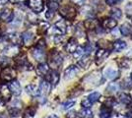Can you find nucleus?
Instances as JSON below:
<instances>
[{"label":"nucleus","mask_w":132,"mask_h":118,"mask_svg":"<svg viewBox=\"0 0 132 118\" xmlns=\"http://www.w3.org/2000/svg\"><path fill=\"white\" fill-rule=\"evenodd\" d=\"M17 76L16 69L10 66H5L0 72V79L4 82H10L12 80H15Z\"/></svg>","instance_id":"nucleus-1"},{"label":"nucleus","mask_w":132,"mask_h":118,"mask_svg":"<svg viewBox=\"0 0 132 118\" xmlns=\"http://www.w3.org/2000/svg\"><path fill=\"white\" fill-rule=\"evenodd\" d=\"M63 62V57L58 51L52 50L50 54V67H51L53 70L59 68Z\"/></svg>","instance_id":"nucleus-2"},{"label":"nucleus","mask_w":132,"mask_h":118,"mask_svg":"<svg viewBox=\"0 0 132 118\" xmlns=\"http://www.w3.org/2000/svg\"><path fill=\"white\" fill-rule=\"evenodd\" d=\"M2 51H3L4 56L7 57V58H15L20 53V47H19V45L10 44L7 45Z\"/></svg>","instance_id":"nucleus-3"},{"label":"nucleus","mask_w":132,"mask_h":118,"mask_svg":"<svg viewBox=\"0 0 132 118\" xmlns=\"http://www.w3.org/2000/svg\"><path fill=\"white\" fill-rule=\"evenodd\" d=\"M60 15L65 20H73L76 16V10L71 6H64L60 9Z\"/></svg>","instance_id":"nucleus-4"},{"label":"nucleus","mask_w":132,"mask_h":118,"mask_svg":"<svg viewBox=\"0 0 132 118\" xmlns=\"http://www.w3.org/2000/svg\"><path fill=\"white\" fill-rule=\"evenodd\" d=\"M28 6L35 13H40L44 7L43 0H28Z\"/></svg>","instance_id":"nucleus-5"},{"label":"nucleus","mask_w":132,"mask_h":118,"mask_svg":"<svg viewBox=\"0 0 132 118\" xmlns=\"http://www.w3.org/2000/svg\"><path fill=\"white\" fill-rule=\"evenodd\" d=\"M53 33L56 34V35H63L67 32V25L64 20H60L55 23V25L52 27Z\"/></svg>","instance_id":"nucleus-6"},{"label":"nucleus","mask_w":132,"mask_h":118,"mask_svg":"<svg viewBox=\"0 0 132 118\" xmlns=\"http://www.w3.org/2000/svg\"><path fill=\"white\" fill-rule=\"evenodd\" d=\"M45 77H46V81L50 83L52 87H55L56 85L58 84V82H59V73L56 71V70H52V71H50L48 73L45 75Z\"/></svg>","instance_id":"nucleus-7"},{"label":"nucleus","mask_w":132,"mask_h":118,"mask_svg":"<svg viewBox=\"0 0 132 118\" xmlns=\"http://www.w3.org/2000/svg\"><path fill=\"white\" fill-rule=\"evenodd\" d=\"M11 96H12V93L11 90H10V89H9V87H8V85L6 84L0 85V98L6 102V101H10Z\"/></svg>","instance_id":"nucleus-8"},{"label":"nucleus","mask_w":132,"mask_h":118,"mask_svg":"<svg viewBox=\"0 0 132 118\" xmlns=\"http://www.w3.org/2000/svg\"><path fill=\"white\" fill-rule=\"evenodd\" d=\"M16 65L20 70H23V71H31V70L34 69L33 65L28 61L27 58H20V59H17Z\"/></svg>","instance_id":"nucleus-9"},{"label":"nucleus","mask_w":132,"mask_h":118,"mask_svg":"<svg viewBox=\"0 0 132 118\" xmlns=\"http://www.w3.org/2000/svg\"><path fill=\"white\" fill-rule=\"evenodd\" d=\"M8 87H9L11 93L14 96H20V95H21V93H22V88H21V85H20V83H19L18 81H16V80L10 81Z\"/></svg>","instance_id":"nucleus-10"},{"label":"nucleus","mask_w":132,"mask_h":118,"mask_svg":"<svg viewBox=\"0 0 132 118\" xmlns=\"http://www.w3.org/2000/svg\"><path fill=\"white\" fill-rule=\"evenodd\" d=\"M44 50V49H43V48H39V47L36 46L31 50V54L37 61H44V58H45V53Z\"/></svg>","instance_id":"nucleus-11"},{"label":"nucleus","mask_w":132,"mask_h":118,"mask_svg":"<svg viewBox=\"0 0 132 118\" xmlns=\"http://www.w3.org/2000/svg\"><path fill=\"white\" fill-rule=\"evenodd\" d=\"M79 73V68L75 65H71L68 68H66L64 71V79L65 80H70V79L74 78L77 74Z\"/></svg>","instance_id":"nucleus-12"},{"label":"nucleus","mask_w":132,"mask_h":118,"mask_svg":"<svg viewBox=\"0 0 132 118\" xmlns=\"http://www.w3.org/2000/svg\"><path fill=\"white\" fill-rule=\"evenodd\" d=\"M5 39L7 40V42H10L12 44H16L18 45L21 41H22V39L19 34L15 33V32H12V33H8L6 34Z\"/></svg>","instance_id":"nucleus-13"},{"label":"nucleus","mask_w":132,"mask_h":118,"mask_svg":"<svg viewBox=\"0 0 132 118\" xmlns=\"http://www.w3.org/2000/svg\"><path fill=\"white\" fill-rule=\"evenodd\" d=\"M0 19L6 23H11L14 19V13L12 12L11 9L6 8L0 13Z\"/></svg>","instance_id":"nucleus-14"},{"label":"nucleus","mask_w":132,"mask_h":118,"mask_svg":"<svg viewBox=\"0 0 132 118\" xmlns=\"http://www.w3.org/2000/svg\"><path fill=\"white\" fill-rule=\"evenodd\" d=\"M39 89V96H46L50 94V89H51V85L46 80H44V81H42Z\"/></svg>","instance_id":"nucleus-15"},{"label":"nucleus","mask_w":132,"mask_h":118,"mask_svg":"<svg viewBox=\"0 0 132 118\" xmlns=\"http://www.w3.org/2000/svg\"><path fill=\"white\" fill-rule=\"evenodd\" d=\"M102 26L104 29H108V30H112L117 26V21L113 18H106L104 19L102 22Z\"/></svg>","instance_id":"nucleus-16"},{"label":"nucleus","mask_w":132,"mask_h":118,"mask_svg":"<svg viewBox=\"0 0 132 118\" xmlns=\"http://www.w3.org/2000/svg\"><path fill=\"white\" fill-rule=\"evenodd\" d=\"M34 34L31 32V31H26V32H24L22 34V37H21V39H22V41L23 43L25 45H30L32 44V42H33L34 40Z\"/></svg>","instance_id":"nucleus-17"},{"label":"nucleus","mask_w":132,"mask_h":118,"mask_svg":"<svg viewBox=\"0 0 132 118\" xmlns=\"http://www.w3.org/2000/svg\"><path fill=\"white\" fill-rule=\"evenodd\" d=\"M37 72L39 74V76L44 77L46 74L50 72V65L47 63H44V62L39 63L38 65V67H37Z\"/></svg>","instance_id":"nucleus-18"},{"label":"nucleus","mask_w":132,"mask_h":118,"mask_svg":"<svg viewBox=\"0 0 132 118\" xmlns=\"http://www.w3.org/2000/svg\"><path fill=\"white\" fill-rule=\"evenodd\" d=\"M77 47H78L77 40L74 39V38L69 39V40L67 41V43H66V45H65V49L68 53H73L74 51L76 50Z\"/></svg>","instance_id":"nucleus-19"},{"label":"nucleus","mask_w":132,"mask_h":118,"mask_svg":"<svg viewBox=\"0 0 132 118\" xmlns=\"http://www.w3.org/2000/svg\"><path fill=\"white\" fill-rule=\"evenodd\" d=\"M25 90L28 95L31 96H39V89L36 85H28L25 88Z\"/></svg>","instance_id":"nucleus-20"},{"label":"nucleus","mask_w":132,"mask_h":118,"mask_svg":"<svg viewBox=\"0 0 132 118\" xmlns=\"http://www.w3.org/2000/svg\"><path fill=\"white\" fill-rule=\"evenodd\" d=\"M110 52L105 50V49H99L96 53V62L97 64H100L101 62H103L106 57L109 56Z\"/></svg>","instance_id":"nucleus-21"},{"label":"nucleus","mask_w":132,"mask_h":118,"mask_svg":"<svg viewBox=\"0 0 132 118\" xmlns=\"http://www.w3.org/2000/svg\"><path fill=\"white\" fill-rule=\"evenodd\" d=\"M105 77L109 80H114L118 77V71L114 70L113 68H108L105 70Z\"/></svg>","instance_id":"nucleus-22"},{"label":"nucleus","mask_w":132,"mask_h":118,"mask_svg":"<svg viewBox=\"0 0 132 118\" xmlns=\"http://www.w3.org/2000/svg\"><path fill=\"white\" fill-rule=\"evenodd\" d=\"M112 47H113V50L114 51L119 52V51L123 50V49H125V48H126V42H125V41H123V40H121V39H117L116 41L113 42Z\"/></svg>","instance_id":"nucleus-23"},{"label":"nucleus","mask_w":132,"mask_h":118,"mask_svg":"<svg viewBox=\"0 0 132 118\" xmlns=\"http://www.w3.org/2000/svg\"><path fill=\"white\" fill-rule=\"evenodd\" d=\"M119 31H120V34H122V35H124V37H128L129 34H131V32H132L131 25H129L128 23H124V24L120 27Z\"/></svg>","instance_id":"nucleus-24"},{"label":"nucleus","mask_w":132,"mask_h":118,"mask_svg":"<svg viewBox=\"0 0 132 118\" xmlns=\"http://www.w3.org/2000/svg\"><path fill=\"white\" fill-rule=\"evenodd\" d=\"M80 118H93L94 114L90 108H83L79 111Z\"/></svg>","instance_id":"nucleus-25"},{"label":"nucleus","mask_w":132,"mask_h":118,"mask_svg":"<svg viewBox=\"0 0 132 118\" xmlns=\"http://www.w3.org/2000/svg\"><path fill=\"white\" fill-rule=\"evenodd\" d=\"M91 63V59L89 55H85L80 58V60L78 61V65L81 66L82 68H87Z\"/></svg>","instance_id":"nucleus-26"},{"label":"nucleus","mask_w":132,"mask_h":118,"mask_svg":"<svg viewBox=\"0 0 132 118\" xmlns=\"http://www.w3.org/2000/svg\"><path fill=\"white\" fill-rule=\"evenodd\" d=\"M48 29H50V24H48V23L44 22V21H42V22L39 23L38 32H39V34H44L45 32L48 31Z\"/></svg>","instance_id":"nucleus-27"},{"label":"nucleus","mask_w":132,"mask_h":118,"mask_svg":"<svg viewBox=\"0 0 132 118\" xmlns=\"http://www.w3.org/2000/svg\"><path fill=\"white\" fill-rule=\"evenodd\" d=\"M120 89V86L117 84V83H110L108 87H106V90L109 92V93H111V94H113V93H117L118 90Z\"/></svg>","instance_id":"nucleus-28"},{"label":"nucleus","mask_w":132,"mask_h":118,"mask_svg":"<svg viewBox=\"0 0 132 118\" xmlns=\"http://www.w3.org/2000/svg\"><path fill=\"white\" fill-rule=\"evenodd\" d=\"M110 16H111V18L116 19V21H117V20H119V19L122 17V12H121V10L118 9V8H113V9L110 11Z\"/></svg>","instance_id":"nucleus-29"},{"label":"nucleus","mask_w":132,"mask_h":118,"mask_svg":"<svg viewBox=\"0 0 132 118\" xmlns=\"http://www.w3.org/2000/svg\"><path fill=\"white\" fill-rule=\"evenodd\" d=\"M36 114V108L33 106L28 107L26 111L24 112V118H33Z\"/></svg>","instance_id":"nucleus-30"},{"label":"nucleus","mask_w":132,"mask_h":118,"mask_svg":"<svg viewBox=\"0 0 132 118\" xmlns=\"http://www.w3.org/2000/svg\"><path fill=\"white\" fill-rule=\"evenodd\" d=\"M101 118H110L111 117V110L108 107H103L101 112H100Z\"/></svg>","instance_id":"nucleus-31"},{"label":"nucleus","mask_w":132,"mask_h":118,"mask_svg":"<svg viewBox=\"0 0 132 118\" xmlns=\"http://www.w3.org/2000/svg\"><path fill=\"white\" fill-rule=\"evenodd\" d=\"M119 101H120L121 102H123V103H125V104H128V103H130L132 101V98L128 94L122 93V94L119 95Z\"/></svg>","instance_id":"nucleus-32"},{"label":"nucleus","mask_w":132,"mask_h":118,"mask_svg":"<svg viewBox=\"0 0 132 118\" xmlns=\"http://www.w3.org/2000/svg\"><path fill=\"white\" fill-rule=\"evenodd\" d=\"M84 25H85V27L87 29H95V28H97L98 22H97L95 19H88V20L85 21Z\"/></svg>","instance_id":"nucleus-33"},{"label":"nucleus","mask_w":132,"mask_h":118,"mask_svg":"<svg viewBox=\"0 0 132 118\" xmlns=\"http://www.w3.org/2000/svg\"><path fill=\"white\" fill-rule=\"evenodd\" d=\"M8 112H9V114L11 115L12 117H18L20 115V113H21V110H20L19 107L12 106L8 108Z\"/></svg>","instance_id":"nucleus-34"},{"label":"nucleus","mask_w":132,"mask_h":118,"mask_svg":"<svg viewBox=\"0 0 132 118\" xmlns=\"http://www.w3.org/2000/svg\"><path fill=\"white\" fill-rule=\"evenodd\" d=\"M48 9L51 10V11H56L58 8H59V5H58V1H56V0H50L48 1Z\"/></svg>","instance_id":"nucleus-35"},{"label":"nucleus","mask_w":132,"mask_h":118,"mask_svg":"<svg viewBox=\"0 0 132 118\" xmlns=\"http://www.w3.org/2000/svg\"><path fill=\"white\" fill-rule=\"evenodd\" d=\"M73 54H74V57H75V58L80 59V58L85 54V49H84V47H77L76 50L73 52Z\"/></svg>","instance_id":"nucleus-36"},{"label":"nucleus","mask_w":132,"mask_h":118,"mask_svg":"<svg viewBox=\"0 0 132 118\" xmlns=\"http://www.w3.org/2000/svg\"><path fill=\"white\" fill-rule=\"evenodd\" d=\"M100 97H101V94L100 93H93V94H91V95H89V96H88V99L92 103H95L96 101H98L100 99Z\"/></svg>","instance_id":"nucleus-37"},{"label":"nucleus","mask_w":132,"mask_h":118,"mask_svg":"<svg viewBox=\"0 0 132 118\" xmlns=\"http://www.w3.org/2000/svg\"><path fill=\"white\" fill-rule=\"evenodd\" d=\"M27 19L29 20V22L33 23V24H35V23L38 22V17L35 15V12L28 13V14H27Z\"/></svg>","instance_id":"nucleus-38"},{"label":"nucleus","mask_w":132,"mask_h":118,"mask_svg":"<svg viewBox=\"0 0 132 118\" xmlns=\"http://www.w3.org/2000/svg\"><path fill=\"white\" fill-rule=\"evenodd\" d=\"M74 104H75V101H68L62 104V108H63L64 110H68V109H70L72 106H74Z\"/></svg>","instance_id":"nucleus-39"},{"label":"nucleus","mask_w":132,"mask_h":118,"mask_svg":"<svg viewBox=\"0 0 132 118\" xmlns=\"http://www.w3.org/2000/svg\"><path fill=\"white\" fill-rule=\"evenodd\" d=\"M123 87L127 90H131L132 89V79L127 78L123 81Z\"/></svg>","instance_id":"nucleus-40"},{"label":"nucleus","mask_w":132,"mask_h":118,"mask_svg":"<svg viewBox=\"0 0 132 118\" xmlns=\"http://www.w3.org/2000/svg\"><path fill=\"white\" fill-rule=\"evenodd\" d=\"M81 105H82L84 108H90V107L93 105V103H92V102H91V101L87 98V99H84V101H82V102H81Z\"/></svg>","instance_id":"nucleus-41"},{"label":"nucleus","mask_w":132,"mask_h":118,"mask_svg":"<svg viewBox=\"0 0 132 118\" xmlns=\"http://www.w3.org/2000/svg\"><path fill=\"white\" fill-rule=\"evenodd\" d=\"M45 17H46V19L47 20H51L52 18L54 17V11H51V10H47L46 11V13H45Z\"/></svg>","instance_id":"nucleus-42"},{"label":"nucleus","mask_w":132,"mask_h":118,"mask_svg":"<svg viewBox=\"0 0 132 118\" xmlns=\"http://www.w3.org/2000/svg\"><path fill=\"white\" fill-rule=\"evenodd\" d=\"M125 10H126L127 14H128L129 16H132V2L128 3V4L125 6Z\"/></svg>","instance_id":"nucleus-43"},{"label":"nucleus","mask_w":132,"mask_h":118,"mask_svg":"<svg viewBox=\"0 0 132 118\" xmlns=\"http://www.w3.org/2000/svg\"><path fill=\"white\" fill-rule=\"evenodd\" d=\"M45 41H44V39H40L39 42H38V44H37V47H39V48H43L44 49L45 48Z\"/></svg>","instance_id":"nucleus-44"},{"label":"nucleus","mask_w":132,"mask_h":118,"mask_svg":"<svg viewBox=\"0 0 132 118\" xmlns=\"http://www.w3.org/2000/svg\"><path fill=\"white\" fill-rule=\"evenodd\" d=\"M7 61H9V58H7L5 56H0V66L1 65H4Z\"/></svg>","instance_id":"nucleus-45"},{"label":"nucleus","mask_w":132,"mask_h":118,"mask_svg":"<svg viewBox=\"0 0 132 118\" xmlns=\"http://www.w3.org/2000/svg\"><path fill=\"white\" fill-rule=\"evenodd\" d=\"M118 2V0H105V3L110 6H113L116 5V3Z\"/></svg>","instance_id":"nucleus-46"},{"label":"nucleus","mask_w":132,"mask_h":118,"mask_svg":"<svg viewBox=\"0 0 132 118\" xmlns=\"http://www.w3.org/2000/svg\"><path fill=\"white\" fill-rule=\"evenodd\" d=\"M72 3H74V4H76V5H79L81 6L84 4V2H85V0H70Z\"/></svg>","instance_id":"nucleus-47"},{"label":"nucleus","mask_w":132,"mask_h":118,"mask_svg":"<svg viewBox=\"0 0 132 118\" xmlns=\"http://www.w3.org/2000/svg\"><path fill=\"white\" fill-rule=\"evenodd\" d=\"M76 117V112L75 111H70L66 114V118H75Z\"/></svg>","instance_id":"nucleus-48"},{"label":"nucleus","mask_w":132,"mask_h":118,"mask_svg":"<svg viewBox=\"0 0 132 118\" xmlns=\"http://www.w3.org/2000/svg\"><path fill=\"white\" fill-rule=\"evenodd\" d=\"M9 2H11V3H13V4H15V3H21V2H23L24 0H8Z\"/></svg>","instance_id":"nucleus-49"},{"label":"nucleus","mask_w":132,"mask_h":118,"mask_svg":"<svg viewBox=\"0 0 132 118\" xmlns=\"http://www.w3.org/2000/svg\"><path fill=\"white\" fill-rule=\"evenodd\" d=\"M7 2H8V0H0V6L5 5Z\"/></svg>","instance_id":"nucleus-50"},{"label":"nucleus","mask_w":132,"mask_h":118,"mask_svg":"<svg viewBox=\"0 0 132 118\" xmlns=\"http://www.w3.org/2000/svg\"><path fill=\"white\" fill-rule=\"evenodd\" d=\"M4 104H5V101H2V99L0 98V107L4 106Z\"/></svg>","instance_id":"nucleus-51"},{"label":"nucleus","mask_w":132,"mask_h":118,"mask_svg":"<svg viewBox=\"0 0 132 118\" xmlns=\"http://www.w3.org/2000/svg\"><path fill=\"white\" fill-rule=\"evenodd\" d=\"M47 118H58V117H57L56 115H54V114H51V115H50Z\"/></svg>","instance_id":"nucleus-52"},{"label":"nucleus","mask_w":132,"mask_h":118,"mask_svg":"<svg viewBox=\"0 0 132 118\" xmlns=\"http://www.w3.org/2000/svg\"><path fill=\"white\" fill-rule=\"evenodd\" d=\"M56 1H62V0H56Z\"/></svg>","instance_id":"nucleus-53"},{"label":"nucleus","mask_w":132,"mask_h":118,"mask_svg":"<svg viewBox=\"0 0 132 118\" xmlns=\"http://www.w3.org/2000/svg\"><path fill=\"white\" fill-rule=\"evenodd\" d=\"M118 1H123V0H118Z\"/></svg>","instance_id":"nucleus-54"},{"label":"nucleus","mask_w":132,"mask_h":118,"mask_svg":"<svg viewBox=\"0 0 132 118\" xmlns=\"http://www.w3.org/2000/svg\"><path fill=\"white\" fill-rule=\"evenodd\" d=\"M0 118H3V117H2V116H0Z\"/></svg>","instance_id":"nucleus-55"},{"label":"nucleus","mask_w":132,"mask_h":118,"mask_svg":"<svg viewBox=\"0 0 132 118\" xmlns=\"http://www.w3.org/2000/svg\"><path fill=\"white\" fill-rule=\"evenodd\" d=\"M131 79H132V73H131Z\"/></svg>","instance_id":"nucleus-56"}]
</instances>
